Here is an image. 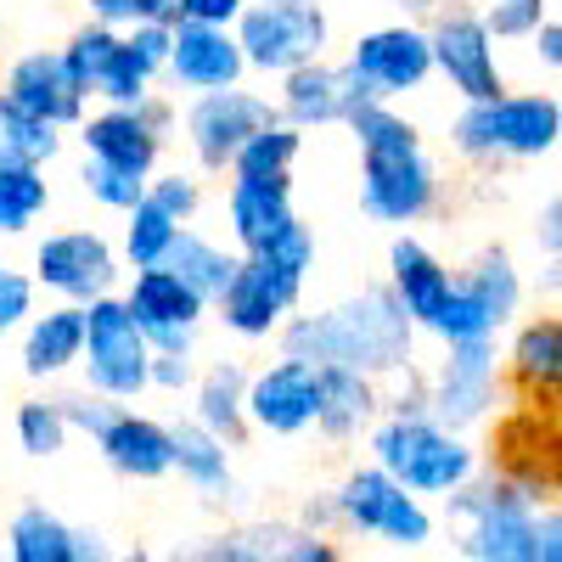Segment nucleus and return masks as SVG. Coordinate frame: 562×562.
Segmentation results:
<instances>
[{"mask_svg": "<svg viewBox=\"0 0 562 562\" xmlns=\"http://www.w3.org/2000/svg\"><path fill=\"white\" fill-rule=\"evenodd\" d=\"M299 153H304V130L288 124V119H270L237 147V158H231L225 175H293Z\"/></svg>", "mask_w": 562, "mask_h": 562, "instance_id": "f704fd0d", "label": "nucleus"}, {"mask_svg": "<svg viewBox=\"0 0 562 562\" xmlns=\"http://www.w3.org/2000/svg\"><path fill=\"white\" fill-rule=\"evenodd\" d=\"M270 119H276V102L243 79V85H225V90L186 97L175 130H180V140H186V153H192L198 175H225L231 158H237V147H243L259 124H270Z\"/></svg>", "mask_w": 562, "mask_h": 562, "instance_id": "f8f14e48", "label": "nucleus"}, {"mask_svg": "<svg viewBox=\"0 0 562 562\" xmlns=\"http://www.w3.org/2000/svg\"><path fill=\"white\" fill-rule=\"evenodd\" d=\"M52 180L40 164H0V237H34V225L52 214Z\"/></svg>", "mask_w": 562, "mask_h": 562, "instance_id": "473e14b6", "label": "nucleus"}, {"mask_svg": "<svg viewBox=\"0 0 562 562\" xmlns=\"http://www.w3.org/2000/svg\"><path fill=\"white\" fill-rule=\"evenodd\" d=\"M243 389H248V366L243 360H209V366H198L192 389H186V400H192V422H203L209 434H220L231 450L248 439Z\"/></svg>", "mask_w": 562, "mask_h": 562, "instance_id": "7c9ffc66", "label": "nucleus"}, {"mask_svg": "<svg viewBox=\"0 0 562 562\" xmlns=\"http://www.w3.org/2000/svg\"><path fill=\"white\" fill-rule=\"evenodd\" d=\"M293 220H299L293 175H225V237L237 254L265 248Z\"/></svg>", "mask_w": 562, "mask_h": 562, "instance_id": "4be33fe9", "label": "nucleus"}, {"mask_svg": "<svg viewBox=\"0 0 562 562\" xmlns=\"http://www.w3.org/2000/svg\"><path fill=\"white\" fill-rule=\"evenodd\" d=\"M34 310H40L34 276L29 270H12V259H7V265H0V344H12Z\"/></svg>", "mask_w": 562, "mask_h": 562, "instance_id": "ea45409f", "label": "nucleus"}, {"mask_svg": "<svg viewBox=\"0 0 562 562\" xmlns=\"http://www.w3.org/2000/svg\"><path fill=\"white\" fill-rule=\"evenodd\" d=\"M186 557H209V562H344L338 535H315L304 524H243L209 535V546L186 551Z\"/></svg>", "mask_w": 562, "mask_h": 562, "instance_id": "393cba45", "label": "nucleus"}, {"mask_svg": "<svg viewBox=\"0 0 562 562\" xmlns=\"http://www.w3.org/2000/svg\"><path fill=\"white\" fill-rule=\"evenodd\" d=\"M90 445H97L102 467L130 484H158L169 479V422L153 416V411H135V405H113L108 422L97 434H90Z\"/></svg>", "mask_w": 562, "mask_h": 562, "instance_id": "b1692460", "label": "nucleus"}, {"mask_svg": "<svg viewBox=\"0 0 562 562\" xmlns=\"http://www.w3.org/2000/svg\"><path fill=\"white\" fill-rule=\"evenodd\" d=\"M7 557L12 562H102L108 540L97 529L63 518L57 506L29 501V506L12 512V524H7Z\"/></svg>", "mask_w": 562, "mask_h": 562, "instance_id": "bb28decb", "label": "nucleus"}, {"mask_svg": "<svg viewBox=\"0 0 562 562\" xmlns=\"http://www.w3.org/2000/svg\"><path fill=\"white\" fill-rule=\"evenodd\" d=\"M124 225H119V259H124V270H140V265H158L164 254H169V243H175V231H180V220H169L153 198H140L135 209H124L119 214Z\"/></svg>", "mask_w": 562, "mask_h": 562, "instance_id": "c9c22d12", "label": "nucleus"}, {"mask_svg": "<svg viewBox=\"0 0 562 562\" xmlns=\"http://www.w3.org/2000/svg\"><path fill=\"white\" fill-rule=\"evenodd\" d=\"M383 281H389V293L400 299V310L411 315V326L428 338V326L439 321V310L456 293V265L439 259L428 243L416 237V231H394V237H389V276Z\"/></svg>", "mask_w": 562, "mask_h": 562, "instance_id": "5701e85b", "label": "nucleus"}, {"mask_svg": "<svg viewBox=\"0 0 562 562\" xmlns=\"http://www.w3.org/2000/svg\"><path fill=\"white\" fill-rule=\"evenodd\" d=\"M0 265H7V237H0Z\"/></svg>", "mask_w": 562, "mask_h": 562, "instance_id": "3c124183", "label": "nucleus"}, {"mask_svg": "<svg viewBox=\"0 0 562 562\" xmlns=\"http://www.w3.org/2000/svg\"><path fill=\"white\" fill-rule=\"evenodd\" d=\"M243 7L248 0H180V12L175 18H192V23H237L243 18Z\"/></svg>", "mask_w": 562, "mask_h": 562, "instance_id": "a18cd8bd", "label": "nucleus"}, {"mask_svg": "<svg viewBox=\"0 0 562 562\" xmlns=\"http://www.w3.org/2000/svg\"><path fill=\"white\" fill-rule=\"evenodd\" d=\"M501 338H506V349H501L506 389H518L524 400H546L551 405L557 389H562V321H557V310L512 321Z\"/></svg>", "mask_w": 562, "mask_h": 562, "instance_id": "a878e982", "label": "nucleus"}, {"mask_svg": "<svg viewBox=\"0 0 562 562\" xmlns=\"http://www.w3.org/2000/svg\"><path fill=\"white\" fill-rule=\"evenodd\" d=\"M540 562H562V506L557 501L540 512Z\"/></svg>", "mask_w": 562, "mask_h": 562, "instance_id": "de8ad7c7", "label": "nucleus"}, {"mask_svg": "<svg viewBox=\"0 0 562 562\" xmlns=\"http://www.w3.org/2000/svg\"><path fill=\"white\" fill-rule=\"evenodd\" d=\"M366 456L422 501H450L484 467V450L473 445V434L445 428L428 411H383L366 428Z\"/></svg>", "mask_w": 562, "mask_h": 562, "instance_id": "20e7f679", "label": "nucleus"}, {"mask_svg": "<svg viewBox=\"0 0 562 562\" xmlns=\"http://www.w3.org/2000/svg\"><path fill=\"white\" fill-rule=\"evenodd\" d=\"M383 416V383L355 366H321V411L315 434L326 445H360L366 428Z\"/></svg>", "mask_w": 562, "mask_h": 562, "instance_id": "c756f323", "label": "nucleus"}, {"mask_svg": "<svg viewBox=\"0 0 562 562\" xmlns=\"http://www.w3.org/2000/svg\"><path fill=\"white\" fill-rule=\"evenodd\" d=\"M394 7H400V18H416V23H428L439 7H445V0H394Z\"/></svg>", "mask_w": 562, "mask_h": 562, "instance_id": "8fccbe9b", "label": "nucleus"}, {"mask_svg": "<svg viewBox=\"0 0 562 562\" xmlns=\"http://www.w3.org/2000/svg\"><path fill=\"white\" fill-rule=\"evenodd\" d=\"M315 411H321V366L315 360H299V355L276 349V360L248 371V389H243L248 434H259V439H310Z\"/></svg>", "mask_w": 562, "mask_h": 562, "instance_id": "f3484780", "label": "nucleus"}, {"mask_svg": "<svg viewBox=\"0 0 562 562\" xmlns=\"http://www.w3.org/2000/svg\"><path fill=\"white\" fill-rule=\"evenodd\" d=\"M79 192L97 203V209H108V214H124V209H135L140 198H147V175H130L119 164L85 158L79 164Z\"/></svg>", "mask_w": 562, "mask_h": 562, "instance_id": "4c0bfd02", "label": "nucleus"}, {"mask_svg": "<svg viewBox=\"0 0 562 562\" xmlns=\"http://www.w3.org/2000/svg\"><path fill=\"white\" fill-rule=\"evenodd\" d=\"M147 198H153L169 220H180V225H198V214H203V203H209L198 169H164V164L147 175Z\"/></svg>", "mask_w": 562, "mask_h": 562, "instance_id": "58836bf2", "label": "nucleus"}, {"mask_svg": "<svg viewBox=\"0 0 562 562\" xmlns=\"http://www.w3.org/2000/svg\"><path fill=\"white\" fill-rule=\"evenodd\" d=\"M29 276L45 299H63V304H90L113 293L124 281V259L119 243L97 225H63V231H45L29 248Z\"/></svg>", "mask_w": 562, "mask_h": 562, "instance_id": "9b49d317", "label": "nucleus"}, {"mask_svg": "<svg viewBox=\"0 0 562 562\" xmlns=\"http://www.w3.org/2000/svg\"><path fill=\"white\" fill-rule=\"evenodd\" d=\"M326 495H333L338 535L371 540V546H383V551H428V546L439 540V512H434V501L411 495V490H405L400 479H389L371 456L355 461Z\"/></svg>", "mask_w": 562, "mask_h": 562, "instance_id": "423d86ee", "label": "nucleus"}, {"mask_svg": "<svg viewBox=\"0 0 562 562\" xmlns=\"http://www.w3.org/2000/svg\"><path fill=\"white\" fill-rule=\"evenodd\" d=\"M169 479H180L198 501H214V506H225V501L243 495L231 445H225L220 434H209L203 422H192V416L169 422Z\"/></svg>", "mask_w": 562, "mask_h": 562, "instance_id": "cd10ccee", "label": "nucleus"}, {"mask_svg": "<svg viewBox=\"0 0 562 562\" xmlns=\"http://www.w3.org/2000/svg\"><path fill=\"white\" fill-rule=\"evenodd\" d=\"M439 366L422 371V405L434 422L456 434H479L495 422L506 378H501V338H467V344H439Z\"/></svg>", "mask_w": 562, "mask_h": 562, "instance_id": "9d476101", "label": "nucleus"}, {"mask_svg": "<svg viewBox=\"0 0 562 562\" xmlns=\"http://www.w3.org/2000/svg\"><path fill=\"white\" fill-rule=\"evenodd\" d=\"M68 147V130L34 119L29 108H18L7 90H0V164H40L52 169Z\"/></svg>", "mask_w": 562, "mask_h": 562, "instance_id": "72a5a7b5", "label": "nucleus"}, {"mask_svg": "<svg viewBox=\"0 0 562 562\" xmlns=\"http://www.w3.org/2000/svg\"><path fill=\"white\" fill-rule=\"evenodd\" d=\"M338 130H349L355 153H360V214L371 225L389 231H416L422 220L439 214L445 198V175L439 158L422 140V124L400 113V102H360Z\"/></svg>", "mask_w": 562, "mask_h": 562, "instance_id": "f257e3e1", "label": "nucleus"}, {"mask_svg": "<svg viewBox=\"0 0 562 562\" xmlns=\"http://www.w3.org/2000/svg\"><path fill=\"white\" fill-rule=\"evenodd\" d=\"M344 68L355 85H366V97L378 102H405L416 90H428L434 79V52H428V23L394 18L378 29H360L344 52Z\"/></svg>", "mask_w": 562, "mask_h": 562, "instance_id": "ddd939ff", "label": "nucleus"}, {"mask_svg": "<svg viewBox=\"0 0 562 562\" xmlns=\"http://www.w3.org/2000/svg\"><path fill=\"white\" fill-rule=\"evenodd\" d=\"M551 490L529 473H473L445 501V518L456 529V557L467 562H540V512Z\"/></svg>", "mask_w": 562, "mask_h": 562, "instance_id": "7ed1b4c3", "label": "nucleus"}, {"mask_svg": "<svg viewBox=\"0 0 562 562\" xmlns=\"http://www.w3.org/2000/svg\"><path fill=\"white\" fill-rule=\"evenodd\" d=\"M79 135V147L85 158H102V164H119L130 175H153L164 164V147H169V135L135 108H119V102H97V108H85V119L68 130Z\"/></svg>", "mask_w": 562, "mask_h": 562, "instance_id": "412c9836", "label": "nucleus"}, {"mask_svg": "<svg viewBox=\"0 0 562 562\" xmlns=\"http://www.w3.org/2000/svg\"><path fill=\"white\" fill-rule=\"evenodd\" d=\"M119 299L130 304L135 326L147 333V344L158 355H198V338L209 326V299L192 288V281H180L169 265L124 270Z\"/></svg>", "mask_w": 562, "mask_h": 562, "instance_id": "4468645a", "label": "nucleus"}, {"mask_svg": "<svg viewBox=\"0 0 562 562\" xmlns=\"http://www.w3.org/2000/svg\"><path fill=\"white\" fill-rule=\"evenodd\" d=\"M79 349H85V304L52 299L18 333V360L29 383H63L68 371H79Z\"/></svg>", "mask_w": 562, "mask_h": 562, "instance_id": "c85d7f7f", "label": "nucleus"}, {"mask_svg": "<svg viewBox=\"0 0 562 562\" xmlns=\"http://www.w3.org/2000/svg\"><path fill=\"white\" fill-rule=\"evenodd\" d=\"M12 434H18V450L34 456V461H57L68 445H74V428L63 416V400L52 394H34L12 411Z\"/></svg>", "mask_w": 562, "mask_h": 562, "instance_id": "e433bc0d", "label": "nucleus"}, {"mask_svg": "<svg viewBox=\"0 0 562 562\" xmlns=\"http://www.w3.org/2000/svg\"><path fill=\"white\" fill-rule=\"evenodd\" d=\"M0 90H7L18 108H29L34 119L57 124V130H74V124L85 119V108H90V90H85L79 74L68 68L63 45H52V52H23V57H12L7 74H0Z\"/></svg>", "mask_w": 562, "mask_h": 562, "instance_id": "aec40b11", "label": "nucleus"}, {"mask_svg": "<svg viewBox=\"0 0 562 562\" xmlns=\"http://www.w3.org/2000/svg\"><path fill=\"white\" fill-rule=\"evenodd\" d=\"M428 52H434V79H445L461 102H484V97H501L506 90L501 45L473 7L445 0L428 18Z\"/></svg>", "mask_w": 562, "mask_h": 562, "instance_id": "dca6fc26", "label": "nucleus"}, {"mask_svg": "<svg viewBox=\"0 0 562 562\" xmlns=\"http://www.w3.org/2000/svg\"><path fill=\"white\" fill-rule=\"evenodd\" d=\"M231 34H237L248 57V74L259 79H281L299 63L333 57V12H326V0H248Z\"/></svg>", "mask_w": 562, "mask_h": 562, "instance_id": "6e6552de", "label": "nucleus"}, {"mask_svg": "<svg viewBox=\"0 0 562 562\" xmlns=\"http://www.w3.org/2000/svg\"><path fill=\"white\" fill-rule=\"evenodd\" d=\"M299 524H304V529H315V535H338V518H333V495H315V501H304Z\"/></svg>", "mask_w": 562, "mask_h": 562, "instance_id": "09e8293b", "label": "nucleus"}, {"mask_svg": "<svg viewBox=\"0 0 562 562\" xmlns=\"http://www.w3.org/2000/svg\"><path fill=\"white\" fill-rule=\"evenodd\" d=\"M450 147L456 158L479 169H506V164H540L562 147V102L551 90H501L484 102H461L450 119Z\"/></svg>", "mask_w": 562, "mask_h": 562, "instance_id": "39448f33", "label": "nucleus"}, {"mask_svg": "<svg viewBox=\"0 0 562 562\" xmlns=\"http://www.w3.org/2000/svg\"><path fill=\"white\" fill-rule=\"evenodd\" d=\"M237 248L231 243H220V237H209V231H192V225H180L175 231V243H169V254L158 259V265H169L180 281H192V288L214 304V293L231 281V270H237Z\"/></svg>", "mask_w": 562, "mask_h": 562, "instance_id": "2f4dec72", "label": "nucleus"}, {"mask_svg": "<svg viewBox=\"0 0 562 562\" xmlns=\"http://www.w3.org/2000/svg\"><path fill=\"white\" fill-rule=\"evenodd\" d=\"M416 326L400 310V299L389 293V281H371L344 299H333L326 310H293L281 321V333L270 338L281 355H299L315 366H355L366 378L389 383L394 371L416 366Z\"/></svg>", "mask_w": 562, "mask_h": 562, "instance_id": "f03ea898", "label": "nucleus"}, {"mask_svg": "<svg viewBox=\"0 0 562 562\" xmlns=\"http://www.w3.org/2000/svg\"><path fill=\"white\" fill-rule=\"evenodd\" d=\"M270 102H276V119H288V124H299L304 135H315V130L344 124V119H349L360 102H371V97H366V85L349 79L344 63L315 57V63H299V68L281 74Z\"/></svg>", "mask_w": 562, "mask_h": 562, "instance_id": "6ab92c4d", "label": "nucleus"}, {"mask_svg": "<svg viewBox=\"0 0 562 562\" xmlns=\"http://www.w3.org/2000/svg\"><path fill=\"white\" fill-rule=\"evenodd\" d=\"M479 18H484V29L495 40H529L551 18V0H490Z\"/></svg>", "mask_w": 562, "mask_h": 562, "instance_id": "a19ab883", "label": "nucleus"}, {"mask_svg": "<svg viewBox=\"0 0 562 562\" xmlns=\"http://www.w3.org/2000/svg\"><path fill=\"white\" fill-rule=\"evenodd\" d=\"M198 378V355H158L153 349V371H147V394H186Z\"/></svg>", "mask_w": 562, "mask_h": 562, "instance_id": "37998d69", "label": "nucleus"}, {"mask_svg": "<svg viewBox=\"0 0 562 562\" xmlns=\"http://www.w3.org/2000/svg\"><path fill=\"white\" fill-rule=\"evenodd\" d=\"M85 12L113 29H135V23H175L180 0H85Z\"/></svg>", "mask_w": 562, "mask_h": 562, "instance_id": "79ce46f5", "label": "nucleus"}, {"mask_svg": "<svg viewBox=\"0 0 562 562\" xmlns=\"http://www.w3.org/2000/svg\"><path fill=\"white\" fill-rule=\"evenodd\" d=\"M108 411H113V400L90 394V389H85V394H68V400H63V416H68V428H74V434H85V439H90V434H97L102 422H108Z\"/></svg>", "mask_w": 562, "mask_h": 562, "instance_id": "c03bdc74", "label": "nucleus"}, {"mask_svg": "<svg viewBox=\"0 0 562 562\" xmlns=\"http://www.w3.org/2000/svg\"><path fill=\"white\" fill-rule=\"evenodd\" d=\"M304 281L288 276V270H276L270 259L259 254H243L237 270H231V281L214 293L209 304V321H220L237 344H270L281 333V321H288L299 304H304Z\"/></svg>", "mask_w": 562, "mask_h": 562, "instance_id": "2eb2a0df", "label": "nucleus"}, {"mask_svg": "<svg viewBox=\"0 0 562 562\" xmlns=\"http://www.w3.org/2000/svg\"><path fill=\"white\" fill-rule=\"evenodd\" d=\"M524 299H529V288H524V270H518V259H512V248L490 243L456 270V293L439 310V321L428 326V338L434 344L501 338L506 326L524 315Z\"/></svg>", "mask_w": 562, "mask_h": 562, "instance_id": "0eeeda50", "label": "nucleus"}, {"mask_svg": "<svg viewBox=\"0 0 562 562\" xmlns=\"http://www.w3.org/2000/svg\"><path fill=\"white\" fill-rule=\"evenodd\" d=\"M529 45H535V57H540V68H546V74H557V68H562V23H557V12L529 34Z\"/></svg>", "mask_w": 562, "mask_h": 562, "instance_id": "49530a36", "label": "nucleus"}, {"mask_svg": "<svg viewBox=\"0 0 562 562\" xmlns=\"http://www.w3.org/2000/svg\"><path fill=\"white\" fill-rule=\"evenodd\" d=\"M243 79H248V57L225 23H192V18L169 23V57L158 74L169 97H203V90H225Z\"/></svg>", "mask_w": 562, "mask_h": 562, "instance_id": "a211bd4d", "label": "nucleus"}, {"mask_svg": "<svg viewBox=\"0 0 562 562\" xmlns=\"http://www.w3.org/2000/svg\"><path fill=\"white\" fill-rule=\"evenodd\" d=\"M147 371H153V344L135 326L119 288L90 299L85 304V349H79L85 389L113 405H135V400H147Z\"/></svg>", "mask_w": 562, "mask_h": 562, "instance_id": "1a4fd4ad", "label": "nucleus"}]
</instances>
